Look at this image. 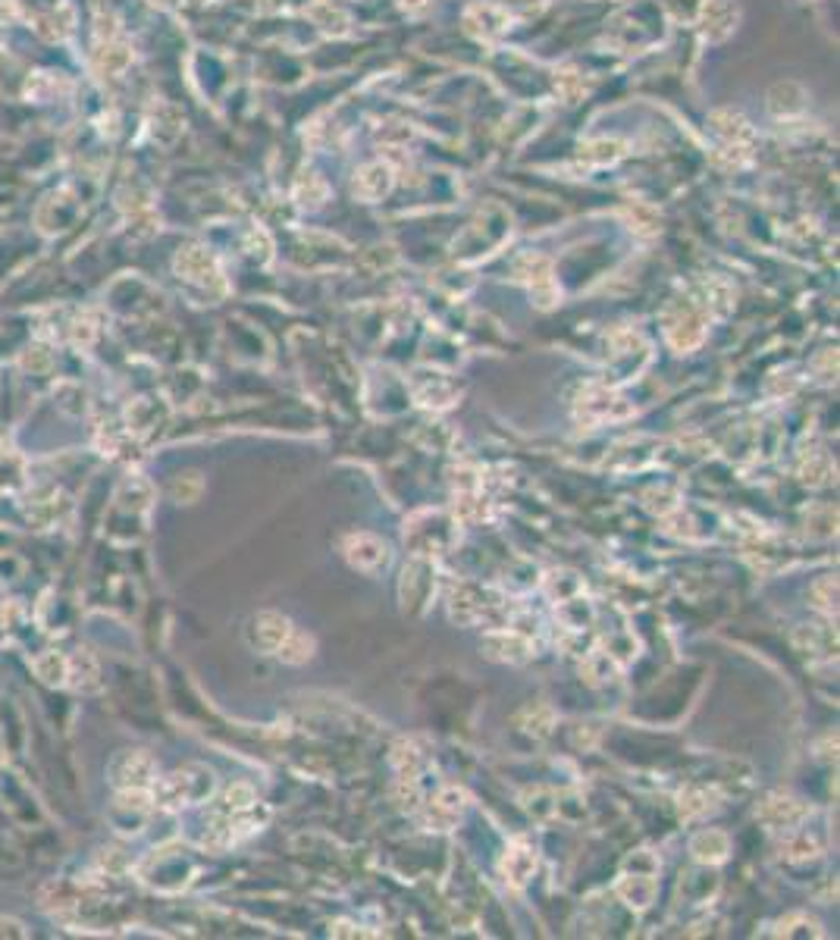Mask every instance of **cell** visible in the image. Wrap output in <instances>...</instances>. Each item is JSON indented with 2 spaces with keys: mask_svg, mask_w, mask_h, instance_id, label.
I'll list each match as a JSON object with an SVG mask.
<instances>
[{
  "mask_svg": "<svg viewBox=\"0 0 840 940\" xmlns=\"http://www.w3.org/2000/svg\"><path fill=\"white\" fill-rule=\"evenodd\" d=\"M214 790V774L201 765H189L173 771L170 778H160L151 787V799L160 809H182L189 803H198V799L210 796Z\"/></svg>",
  "mask_w": 840,
  "mask_h": 940,
  "instance_id": "6da1fadb",
  "label": "cell"
},
{
  "mask_svg": "<svg viewBox=\"0 0 840 940\" xmlns=\"http://www.w3.org/2000/svg\"><path fill=\"white\" fill-rule=\"evenodd\" d=\"M502 602L505 599L496 596L493 590H486V586L458 583L449 596V611H452V621L458 624H480V621H489V615L499 611Z\"/></svg>",
  "mask_w": 840,
  "mask_h": 940,
  "instance_id": "7a4b0ae2",
  "label": "cell"
},
{
  "mask_svg": "<svg viewBox=\"0 0 840 940\" xmlns=\"http://www.w3.org/2000/svg\"><path fill=\"white\" fill-rule=\"evenodd\" d=\"M110 781L120 790H151L157 781V762L145 749L120 752L110 765Z\"/></svg>",
  "mask_w": 840,
  "mask_h": 940,
  "instance_id": "3957f363",
  "label": "cell"
},
{
  "mask_svg": "<svg viewBox=\"0 0 840 940\" xmlns=\"http://www.w3.org/2000/svg\"><path fill=\"white\" fill-rule=\"evenodd\" d=\"M289 630H292V621L286 615H279V611H258V615L248 621L245 637L251 649H258L264 655H276L283 640L289 637Z\"/></svg>",
  "mask_w": 840,
  "mask_h": 940,
  "instance_id": "277c9868",
  "label": "cell"
},
{
  "mask_svg": "<svg viewBox=\"0 0 840 940\" xmlns=\"http://www.w3.org/2000/svg\"><path fill=\"white\" fill-rule=\"evenodd\" d=\"M577 414H580V420H587V423H605V420L630 417V414H634V408H630L624 398H618L612 389L593 386L577 402Z\"/></svg>",
  "mask_w": 840,
  "mask_h": 940,
  "instance_id": "5b68a950",
  "label": "cell"
},
{
  "mask_svg": "<svg viewBox=\"0 0 840 940\" xmlns=\"http://www.w3.org/2000/svg\"><path fill=\"white\" fill-rule=\"evenodd\" d=\"M345 558L352 568H358L364 574H377L380 568H386L389 546L373 533H352L345 539Z\"/></svg>",
  "mask_w": 840,
  "mask_h": 940,
  "instance_id": "8992f818",
  "label": "cell"
},
{
  "mask_svg": "<svg viewBox=\"0 0 840 940\" xmlns=\"http://www.w3.org/2000/svg\"><path fill=\"white\" fill-rule=\"evenodd\" d=\"M756 815H759L762 825H768L772 831H793L809 815V809L800 803V799L784 796V793H772V796H765L759 803Z\"/></svg>",
  "mask_w": 840,
  "mask_h": 940,
  "instance_id": "52a82bcc",
  "label": "cell"
},
{
  "mask_svg": "<svg viewBox=\"0 0 840 940\" xmlns=\"http://www.w3.org/2000/svg\"><path fill=\"white\" fill-rule=\"evenodd\" d=\"M424 809V825L430 831H452L461 818V809H464V793L458 787H446L442 793H436L430 803H420Z\"/></svg>",
  "mask_w": 840,
  "mask_h": 940,
  "instance_id": "ba28073f",
  "label": "cell"
},
{
  "mask_svg": "<svg viewBox=\"0 0 840 940\" xmlns=\"http://www.w3.org/2000/svg\"><path fill=\"white\" fill-rule=\"evenodd\" d=\"M483 649L489 658L496 662H508V665H521L533 655V643L527 637H521L518 630H493L483 637Z\"/></svg>",
  "mask_w": 840,
  "mask_h": 940,
  "instance_id": "9c48e42d",
  "label": "cell"
},
{
  "mask_svg": "<svg viewBox=\"0 0 840 940\" xmlns=\"http://www.w3.org/2000/svg\"><path fill=\"white\" fill-rule=\"evenodd\" d=\"M499 868H502V878H505V884H511V887H524L527 881H530V875H533V868H536V850L527 843V840H515L505 850V856H502V862H499Z\"/></svg>",
  "mask_w": 840,
  "mask_h": 940,
  "instance_id": "30bf717a",
  "label": "cell"
},
{
  "mask_svg": "<svg viewBox=\"0 0 840 940\" xmlns=\"http://www.w3.org/2000/svg\"><path fill=\"white\" fill-rule=\"evenodd\" d=\"M176 270H179V276L198 282V286H214V282H220L217 261H214V257H210L204 248H185V251H179Z\"/></svg>",
  "mask_w": 840,
  "mask_h": 940,
  "instance_id": "8fae6325",
  "label": "cell"
},
{
  "mask_svg": "<svg viewBox=\"0 0 840 940\" xmlns=\"http://www.w3.org/2000/svg\"><path fill=\"white\" fill-rule=\"evenodd\" d=\"M690 853H693V859H699V862H706V865H718V862H725V859H728V853H731V840H728V834H725V831H715V828H709V831H699V834L690 840Z\"/></svg>",
  "mask_w": 840,
  "mask_h": 940,
  "instance_id": "7c38bea8",
  "label": "cell"
},
{
  "mask_svg": "<svg viewBox=\"0 0 840 940\" xmlns=\"http://www.w3.org/2000/svg\"><path fill=\"white\" fill-rule=\"evenodd\" d=\"M656 878L652 875H621L618 881V897L630 906V909H649V903L656 900Z\"/></svg>",
  "mask_w": 840,
  "mask_h": 940,
  "instance_id": "4fadbf2b",
  "label": "cell"
},
{
  "mask_svg": "<svg viewBox=\"0 0 840 940\" xmlns=\"http://www.w3.org/2000/svg\"><path fill=\"white\" fill-rule=\"evenodd\" d=\"M793 643L803 655H831L837 649V637L831 633V627H819V624H803L793 630Z\"/></svg>",
  "mask_w": 840,
  "mask_h": 940,
  "instance_id": "5bb4252c",
  "label": "cell"
},
{
  "mask_svg": "<svg viewBox=\"0 0 840 940\" xmlns=\"http://www.w3.org/2000/svg\"><path fill=\"white\" fill-rule=\"evenodd\" d=\"M433 380H430V386L427 389H414V395H417V402L424 405V408H433V411H442V408H452L455 405V386H452V380L449 376H442V373H430Z\"/></svg>",
  "mask_w": 840,
  "mask_h": 940,
  "instance_id": "9a60e30c",
  "label": "cell"
},
{
  "mask_svg": "<svg viewBox=\"0 0 840 940\" xmlns=\"http://www.w3.org/2000/svg\"><path fill=\"white\" fill-rule=\"evenodd\" d=\"M518 724H521V731L524 734H530V737H549L552 734V727H555V712L549 709V705H543V702H533V705H527V709L518 715Z\"/></svg>",
  "mask_w": 840,
  "mask_h": 940,
  "instance_id": "2e32d148",
  "label": "cell"
},
{
  "mask_svg": "<svg viewBox=\"0 0 840 940\" xmlns=\"http://www.w3.org/2000/svg\"><path fill=\"white\" fill-rule=\"evenodd\" d=\"M279 658H283L286 665H305L308 658L314 655V637L311 633H305V630H289V637L283 640V646H279V652H276Z\"/></svg>",
  "mask_w": 840,
  "mask_h": 940,
  "instance_id": "e0dca14e",
  "label": "cell"
},
{
  "mask_svg": "<svg viewBox=\"0 0 840 940\" xmlns=\"http://www.w3.org/2000/svg\"><path fill=\"white\" fill-rule=\"evenodd\" d=\"M834 474L831 467V458L825 452H809V458H803L800 464V480L809 483V486H825Z\"/></svg>",
  "mask_w": 840,
  "mask_h": 940,
  "instance_id": "ac0fdd59",
  "label": "cell"
},
{
  "mask_svg": "<svg viewBox=\"0 0 840 940\" xmlns=\"http://www.w3.org/2000/svg\"><path fill=\"white\" fill-rule=\"evenodd\" d=\"M66 658L63 655H57V652H48V655H41L38 662H35V671H38V677L44 680V684H63V677H66Z\"/></svg>",
  "mask_w": 840,
  "mask_h": 940,
  "instance_id": "d6986e66",
  "label": "cell"
},
{
  "mask_svg": "<svg viewBox=\"0 0 840 940\" xmlns=\"http://www.w3.org/2000/svg\"><path fill=\"white\" fill-rule=\"evenodd\" d=\"M812 599H815V605H819L825 615H834V608H837V583H834V577H825V580H819L812 586Z\"/></svg>",
  "mask_w": 840,
  "mask_h": 940,
  "instance_id": "ffe728a7",
  "label": "cell"
},
{
  "mask_svg": "<svg viewBox=\"0 0 840 940\" xmlns=\"http://www.w3.org/2000/svg\"><path fill=\"white\" fill-rule=\"evenodd\" d=\"M709 793L706 790H696V787H690V790H684L681 793V815L684 818H693V815H699V812H706L709 809Z\"/></svg>",
  "mask_w": 840,
  "mask_h": 940,
  "instance_id": "44dd1931",
  "label": "cell"
},
{
  "mask_svg": "<svg viewBox=\"0 0 840 940\" xmlns=\"http://www.w3.org/2000/svg\"><path fill=\"white\" fill-rule=\"evenodd\" d=\"M787 853H790L793 859H812V856H819V846H815V843L800 831V834H793V837L787 840Z\"/></svg>",
  "mask_w": 840,
  "mask_h": 940,
  "instance_id": "7402d4cb",
  "label": "cell"
},
{
  "mask_svg": "<svg viewBox=\"0 0 840 940\" xmlns=\"http://www.w3.org/2000/svg\"><path fill=\"white\" fill-rule=\"evenodd\" d=\"M198 492H201V480H198V474H185L182 480H176V483H173V496H176L179 502H195Z\"/></svg>",
  "mask_w": 840,
  "mask_h": 940,
  "instance_id": "603a6c76",
  "label": "cell"
},
{
  "mask_svg": "<svg viewBox=\"0 0 840 940\" xmlns=\"http://www.w3.org/2000/svg\"><path fill=\"white\" fill-rule=\"evenodd\" d=\"M665 492H668V486H656V489H649L646 496H643V499H646V508H649V511H656V514H668V511L678 508L674 502H665Z\"/></svg>",
  "mask_w": 840,
  "mask_h": 940,
  "instance_id": "cb8c5ba5",
  "label": "cell"
},
{
  "mask_svg": "<svg viewBox=\"0 0 840 940\" xmlns=\"http://www.w3.org/2000/svg\"><path fill=\"white\" fill-rule=\"evenodd\" d=\"M0 937H29V931L22 928L16 919H7V915H0Z\"/></svg>",
  "mask_w": 840,
  "mask_h": 940,
  "instance_id": "d4e9b609",
  "label": "cell"
}]
</instances>
